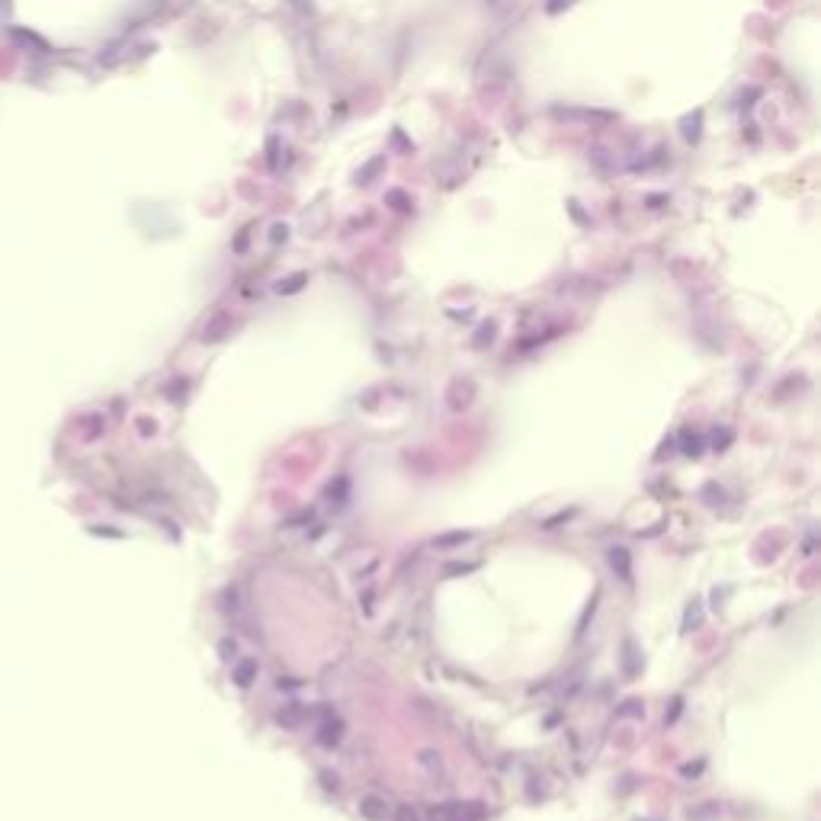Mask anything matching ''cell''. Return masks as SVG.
Masks as SVG:
<instances>
[{"mask_svg": "<svg viewBox=\"0 0 821 821\" xmlns=\"http://www.w3.org/2000/svg\"><path fill=\"white\" fill-rule=\"evenodd\" d=\"M485 805H437L430 821H485Z\"/></svg>", "mask_w": 821, "mask_h": 821, "instance_id": "obj_1", "label": "cell"}, {"mask_svg": "<svg viewBox=\"0 0 821 821\" xmlns=\"http://www.w3.org/2000/svg\"><path fill=\"white\" fill-rule=\"evenodd\" d=\"M359 812H363L366 818L382 821L385 815H389V805H385V799H382V796H363V802H359Z\"/></svg>", "mask_w": 821, "mask_h": 821, "instance_id": "obj_2", "label": "cell"}, {"mask_svg": "<svg viewBox=\"0 0 821 821\" xmlns=\"http://www.w3.org/2000/svg\"><path fill=\"white\" fill-rule=\"evenodd\" d=\"M610 564H613V571H619L622 581H632V564L626 548H610Z\"/></svg>", "mask_w": 821, "mask_h": 821, "instance_id": "obj_3", "label": "cell"}, {"mask_svg": "<svg viewBox=\"0 0 821 821\" xmlns=\"http://www.w3.org/2000/svg\"><path fill=\"white\" fill-rule=\"evenodd\" d=\"M254 674H257V661H241L238 671H234V681H238V687H250Z\"/></svg>", "mask_w": 821, "mask_h": 821, "instance_id": "obj_4", "label": "cell"}, {"mask_svg": "<svg viewBox=\"0 0 821 821\" xmlns=\"http://www.w3.org/2000/svg\"><path fill=\"white\" fill-rule=\"evenodd\" d=\"M302 719H305V709H295V706H289V709H282V713H279V722L286 725V729H295V725H302Z\"/></svg>", "mask_w": 821, "mask_h": 821, "instance_id": "obj_5", "label": "cell"}, {"mask_svg": "<svg viewBox=\"0 0 821 821\" xmlns=\"http://www.w3.org/2000/svg\"><path fill=\"white\" fill-rule=\"evenodd\" d=\"M324 735H318V741L321 745H337L341 741V722H334V725H324Z\"/></svg>", "mask_w": 821, "mask_h": 821, "instance_id": "obj_6", "label": "cell"}, {"mask_svg": "<svg viewBox=\"0 0 821 821\" xmlns=\"http://www.w3.org/2000/svg\"><path fill=\"white\" fill-rule=\"evenodd\" d=\"M391 821H417V815L411 812V805H401V808L395 812V818H391Z\"/></svg>", "mask_w": 821, "mask_h": 821, "instance_id": "obj_7", "label": "cell"}, {"mask_svg": "<svg viewBox=\"0 0 821 821\" xmlns=\"http://www.w3.org/2000/svg\"><path fill=\"white\" fill-rule=\"evenodd\" d=\"M234 651H238L234 642H222V658H234Z\"/></svg>", "mask_w": 821, "mask_h": 821, "instance_id": "obj_8", "label": "cell"}]
</instances>
